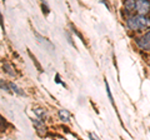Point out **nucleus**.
Segmentation results:
<instances>
[{
	"instance_id": "1",
	"label": "nucleus",
	"mask_w": 150,
	"mask_h": 140,
	"mask_svg": "<svg viewBox=\"0 0 150 140\" xmlns=\"http://www.w3.org/2000/svg\"><path fill=\"white\" fill-rule=\"evenodd\" d=\"M135 8H137V10L140 15H145V14H148L150 11V4L148 0H137Z\"/></svg>"
},
{
	"instance_id": "2",
	"label": "nucleus",
	"mask_w": 150,
	"mask_h": 140,
	"mask_svg": "<svg viewBox=\"0 0 150 140\" xmlns=\"http://www.w3.org/2000/svg\"><path fill=\"white\" fill-rule=\"evenodd\" d=\"M137 43L142 49H149L150 48V31L146 33V34L142 36L140 39H138Z\"/></svg>"
},
{
	"instance_id": "3",
	"label": "nucleus",
	"mask_w": 150,
	"mask_h": 140,
	"mask_svg": "<svg viewBox=\"0 0 150 140\" xmlns=\"http://www.w3.org/2000/svg\"><path fill=\"white\" fill-rule=\"evenodd\" d=\"M128 26L130 28L131 30H137V29H139V28H140L139 19H138V18H135V16H133V18H130V19H128Z\"/></svg>"
},
{
	"instance_id": "4",
	"label": "nucleus",
	"mask_w": 150,
	"mask_h": 140,
	"mask_svg": "<svg viewBox=\"0 0 150 140\" xmlns=\"http://www.w3.org/2000/svg\"><path fill=\"white\" fill-rule=\"evenodd\" d=\"M138 19H139V24H140V28H148L150 26V19H148V18H145L144 15H140L138 16Z\"/></svg>"
},
{
	"instance_id": "5",
	"label": "nucleus",
	"mask_w": 150,
	"mask_h": 140,
	"mask_svg": "<svg viewBox=\"0 0 150 140\" xmlns=\"http://www.w3.org/2000/svg\"><path fill=\"white\" fill-rule=\"evenodd\" d=\"M59 116H60V119H62L63 121H69V119H70L69 111H68V110H65V109L59 110Z\"/></svg>"
},
{
	"instance_id": "6",
	"label": "nucleus",
	"mask_w": 150,
	"mask_h": 140,
	"mask_svg": "<svg viewBox=\"0 0 150 140\" xmlns=\"http://www.w3.org/2000/svg\"><path fill=\"white\" fill-rule=\"evenodd\" d=\"M135 5H137L135 0H126L125 1V8L128 9V10H133V9H135Z\"/></svg>"
},
{
	"instance_id": "7",
	"label": "nucleus",
	"mask_w": 150,
	"mask_h": 140,
	"mask_svg": "<svg viewBox=\"0 0 150 140\" xmlns=\"http://www.w3.org/2000/svg\"><path fill=\"white\" fill-rule=\"evenodd\" d=\"M4 69H5L9 74H11V75H14V71H11V70H10V69H11V66H10L9 64H5V65H4Z\"/></svg>"
},
{
	"instance_id": "8",
	"label": "nucleus",
	"mask_w": 150,
	"mask_h": 140,
	"mask_svg": "<svg viewBox=\"0 0 150 140\" xmlns=\"http://www.w3.org/2000/svg\"><path fill=\"white\" fill-rule=\"evenodd\" d=\"M105 84H106V91H108V95H109V99H110L111 103H114L112 101V96H111V93H110V89H109V85H108V83H105Z\"/></svg>"
},
{
	"instance_id": "9",
	"label": "nucleus",
	"mask_w": 150,
	"mask_h": 140,
	"mask_svg": "<svg viewBox=\"0 0 150 140\" xmlns=\"http://www.w3.org/2000/svg\"><path fill=\"white\" fill-rule=\"evenodd\" d=\"M10 86L13 88V90H14V91H16V93H19V94H23V93H21L20 90H19V89H18V86H16V85H14V84H10Z\"/></svg>"
}]
</instances>
